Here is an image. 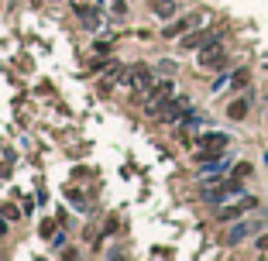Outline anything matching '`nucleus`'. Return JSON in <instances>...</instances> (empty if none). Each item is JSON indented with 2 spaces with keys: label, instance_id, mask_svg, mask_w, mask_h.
<instances>
[{
  "label": "nucleus",
  "instance_id": "obj_11",
  "mask_svg": "<svg viewBox=\"0 0 268 261\" xmlns=\"http://www.w3.org/2000/svg\"><path fill=\"white\" fill-rule=\"evenodd\" d=\"M227 117H231V121H244V117H248V100H244V96L234 100L231 107H227Z\"/></svg>",
  "mask_w": 268,
  "mask_h": 261
},
{
  "label": "nucleus",
  "instance_id": "obj_16",
  "mask_svg": "<svg viewBox=\"0 0 268 261\" xmlns=\"http://www.w3.org/2000/svg\"><path fill=\"white\" fill-rule=\"evenodd\" d=\"M244 175H251V165H237L234 169V179H244Z\"/></svg>",
  "mask_w": 268,
  "mask_h": 261
},
{
  "label": "nucleus",
  "instance_id": "obj_10",
  "mask_svg": "<svg viewBox=\"0 0 268 261\" xmlns=\"http://www.w3.org/2000/svg\"><path fill=\"white\" fill-rule=\"evenodd\" d=\"M199 17L196 14H193V17H182V21H175V24H169V28H165V38H179V34L182 31H189V28H193V24H196Z\"/></svg>",
  "mask_w": 268,
  "mask_h": 261
},
{
  "label": "nucleus",
  "instance_id": "obj_12",
  "mask_svg": "<svg viewBox=\"0 0 268 261\" xmlns=\"http://www.w3.org/2000/svg\"><path fill=\"white\" fill-rule=\"evenodd\" d=\"M152 7H155L158 17H172V14H175V0H155Z\"/></svg>",
  "mask_w": 268,
  "mask_h": 261
},
{
  "label": "nucleus",
  "instance_id": "obj_6",
  "mask_svg": "<svg viewBox=\"0 0 268 261\" xmlns=\"http://www.w3.org/2000/svg\"><path fill=\"white\" fill-rule=\"evenodd\" d=\"M186 114H189V100L186 96H175V100H169L162 107V114L158 117H162V121H182Z\"/></svg>",
  "mask_w": 268,
  "mask_h": 261
},
{
  "label": "nucleus",
  "instance_id": "obj_14",
  "mask_svg": "<svg viewBox=\"0 0 268 261\" xmlns=\"http://www.w3.org/2000/svg\"><path fill=\"white\" fill-rule=\"evenodd\" d=\"M231 83L237 86V90H241V86H248V69H237V72L231 76Z\"/></svg>",
  "mask_w": 268,
  "mask_h": 261
},
{
  "label": "nucleus",
  "instance_id": "obj_2",
  "mask_svg": "<svg viewBox=\"0 0 268 261\" xmlns=\"http://www.w3.org/2000/svg\"><path fill=\"white\" fill-rule=\"evenodd\" d=\"M227 62V52L220 48V42H210V45L199 48V66L203 69H220Z\"/></svg>",
  "mask_w": 268,
  "mask_h": 261
},
{
  "label": "nucleus",
  "instance_id": "obj_1",
  "mask_svg": "<svg viewBox=\"0 0 268 261\" xmlns=\"http://www.w3.org/2000/svg\"><path fill=\"white\" fill-rule=\"evenodd\" d=\"M172 93H175V83H172V79H165V83H158V86H152V90H148V100H145V110H148L152 117H158V114H162V107L172 100Z\"/></svg>",
  "mask_w": 268,
  "mask_h": 261
},
{
  "label": "nucleus",
  "instance_id": "obj_7",
  "mask_svg": "<svg viewBox=\"0 0 268 261\" xmlns=\"http://www.w3.org/2000/svg\"><path fill=\"white\" fill-rule=\"evenodd\" d=\"M258 230H261V220H251V224H237V227L227 234V244H237V240L251 237V234H258Z\"/></svg>",
  "mask_w": 268,
  "mask_h": 261
},
{
  "label": "nucleus",
  "instance_id": "obj_17",
  "mask_svg": "<svg viewBox=\"0 0 268 261\" xmlns=\"http://www.w3.org/2000/svg\"><path fill=\"white\" fill-rule=\"evenodd\" d=\"M258 251H268V237H258Z\"/></svg>",
  "mask_w": 268,
  "mask_h": 261
},
{
  "label": "nucleus",
  "instance_id": "obj_13",
  "mask_svg": "<svg viewBox=\"0 0 268 261\" xmlns=\"http://www.w3.org/2000/svg\"><path fill=\"white\" fill-rule=\"evenodd\" d=\"M0 216H4L7 224H17V220H21V210H17L14 203H4V206H0Z\"/></svg>",
  "mask_w": 268,
  "mask_h": 261
},
{
  "label": "nucleus",
  "instance_id": "obj_3",
  "mask_svg": "<svg viewBox=\"0 0 268 261\" xmlns=\"http://www.w3.org/2000/svg\"><path fill=\"white\" fill-rule=\"evenodd\" d=\"M207 199L210 203H223V199H234V196H241V179H231L223 182V186H213V189H207Z\"/></svg>",
  "mask_w": 268,
  "mask_h": 261
},
{
  "label": "nucleus",
  "instance_id": "obj_8",
  "mask_svg": "<svg viewBox=\"0 0 268 261\" xmlns=\"http://www.w3.org/2000/svg\"><path fill=\"white\" fill-rule=\"evenodd\" d=\"M210 42H220V31H207V34H189V38H182V48H203V45H210Z\"/></svg>",
  "mask_w": 268,
  "mask_h": 261
},
{
  "label": "nucleus",
  "instance_id": "obj_9",
  "mask_svg": "<svg viewBox=\"0 0 268 261\" xmlns=\"http://www.w3.org/2000/svg\"><path fill=\"white\" fill-rule=\"evenodd\" d=\"M251 206H255V196H244V199H241V203L227 206V210H223V213H220V220H237V216L244 213V210H251Z\"/></svg>",
  "mask_w": 268,
  "mask_h": 261
},
{
  "label": "nucleus",
  "instance_id": "obj_5",
  "mask_svg": "<svg viewBox=\"0 0 268 261\" xmlns=\"http://www.w3.org/2000/svg\"><path fill=\"white\" fill-rule=\"evenodd\" d=\"M227 145H231V137L220 134V131H210V134L199 137V151H210V155H220Z\"/></svg>",
  "mask_w": 268,
  "mask_h": 261
},
{
  "label": "nucleus",
  "instance_id": "obj_15",
  "mask_svg": "<svg viewBox=\"0 0 268 261\" xmlns=\"http://www.w3.org/2000/svg\"><path fill=\"white\" fill-rule=\"evenodd\" d=\"M52 234H55V220H45L42 224V237H52Z\"/></svg>",
  "mask_w": 268,
  "mask_h": 261
},
{
  "label": "nucleus",
  "instance_id": "obj_4",
  "mask_svg": "<svg viewBox=\"0 0 268 261\" xmlns=\"http://www.w3.org/2000/svg\"><path fill=\"white\" fill-rule=\"evenodd\" d=\"M128 83L134 86L138 93H148L155 86V76H152V69H145V66H134L128 69Z\"/></svg>",
  "mask_w": 268,
  "mask_h": 261
}]
</instances>
